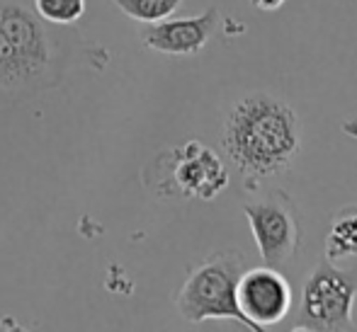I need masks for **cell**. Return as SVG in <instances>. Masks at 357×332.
Returning a JSON list of instances; mask_svg holds the SVG:
<instances>
[{"instance_id":"7","label":"cell","mask_w":357,"mask_h":332,"mask_svg":"<svg viewBox=\"0 0 357 332\" xmlns=\"http://www.w3.org/2000/svg\"><path fill=\"white\" fill-rule=\"evenodd\" d=\"M238 306L258 330L278 325L291 310V286L275 267H250L238 279Z\"/></svg>"},{"instance_id":"10","label":"cell","mask_w":357,"mask_h":332,"mask_svg":"<svg viewBox=\"0 0 357 332\" xmlns=\"http://www.w3.org/2000/svg\"><path fill=\"white\" fill-rule=\"evenodd\" d=\"M119 10L127 17L137 19V22L151 24L160 22V19L170 17L175 10L183 5V0H114Z\"/></svg>"},{"instance_id":"12","label":"cell","mask_w":357,"mask_h":332,"mask_svg":"<svg viewBox=\"0 0 357 332\" xmlns=\"http://www.w3.org/2000/svg\"><path fill=\"white\" fill-rule=\"evenodd\" d=\"M258 10H265V13H273V10H280L287 0H250Z\"/></svg>"},{"instance_id":"13","label":"cell","mask_w":357,"mask_h":332,"mask_svg":"<svg viewBox=\"0 0 357 332\" xmlns=\"http://www.w3.org/2000/svg\"><path fill=\"white\" fill-rule=\"evenodd\" d=\"M343 134L345 136H350V139H355L357 141V119H348V122H343Z\"/></svg>"},{"instance_id":"9","label":"cell","mask_w":357,"mask_h":332,"mask_svg":"<svg viewBox=\"0 0 357 332\" xmlns=\"http://www.w3.org/2000/svg\"><path fill=\"white\" fill-rule=\"evenodd\" d=\"M326 258L331 262L357 258V206H345L333 216L326 238Z\"/></svg>"},{"instance_id":"5","label":"cell","mask_w":357,"mask_h":332,"mask_svg":"<svg viewBox=\"0 0 357 332\" xmlns=\"http://www.w3.org/2000/svg\"><path fill=\"white\" fill-rule=\"evenodd\" d=\"M357 299V262L348 269L324 258L301 284L299 318L291 330H353V306Z\"/></svg>"},{"instance_id":"2","label":"cell","mask_w":357,"mask_h":332,"mask_svg":"<svg viewBox=\"0 0 357 332\" xmlns=\"http://www.w3.org/2000/svg\"><path fill=\"white\" fill-rule=\"evenodd\" d=\"M52 27L24 0H0V100H24L61 83L66 49Z\"/></svg>"},{"instance_id":"6","label":"cell","mask_w":357,"mask_h":332,"mask_svg":"<svg viewBox=\"0 0 357 332\" xmlns=\"http://www.w3.org/2000/svg\"><path fill=\"white\" fill-rule=\"evenodd\" d=\"M243 214L265 264L280 269L296 258L301 248V226L289 194L273 189L263 199L245 204Z\"/></svg>"},{"instance_id":"8","label":"cell","mask_w":357,"mask_h":332,"mask_svg":"<svg viewBox=\"0 0 357 332\" xmlns=\"http://www.w3.org/2000/svg\"><path fill=\"white\" fill-rule=\"evenodd\" d=\"M221 22V13L216 8L204 10L197 17H178L151 22L142 32V42L149 49L168 56H195L212 39Z\"/></svg>"},{"instance_id":"11","label":"cell","mask_w":357,"mask_h":332,"mask_svg":"<svg viewBox=\"0 0 357 332\" xmlns=\"http://www.w3.org/2000/svg\"><path fill=\"white\" fill-rule=\"evenodd\" d=\"M32 8L44 22L68 27L85 15V0H32Z\"/></svg>"},{"instance_id":"3","label":"cell","mask_w":357,"mask_h":332,"mask_svg":"<svg viewBox=\"0 0 357 332\" xmlns=\"http://www.w3.org/2000/svg\"><path fill=\"white\" fill-rule=\"evenodd\" d=\"M248 269V258L236 250L214 253L192 267L188 279L175 291V308L190 323L236 320L248 330L260 332L238 306V279Z\"/></svg>"},{"instance_id":"4","label":"cell","mask_w":357,"mask_h":332,"mask_svg":"<svg viewBox=\"0 0 357 332\" xmlns=\"http://www.w3.org/2000/svg\"><path fill=\"white\" fill-rule=\"evenodd\" d=\"M144 182L155 197L204 199L212 201L229 187V175L221 158L199 141L170 148L155 155L146 168Z\"/></svg>"},{"instance_id":"1","label":"cell","mask_w":357,"mask_h":332,"mask_svg":"<svg viewBox=\"0 0 357 332\" xmlns=\"http://www.w3.org/2000/svg\"><path fill=\"white\" fill-rule=\"evenodd\" d=\"M221 145L243 177L245 189L258 192L263 180L284 173L294 163L299 153V119L275 95H245L226 114Z\"/></svg>"}]
</instances>
